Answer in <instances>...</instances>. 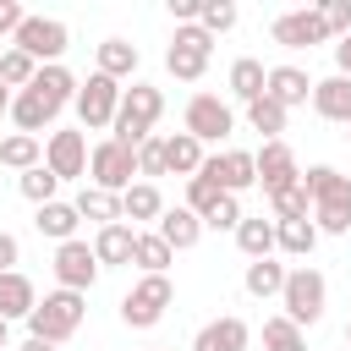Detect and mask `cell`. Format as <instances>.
<instances>
[{"mask_svg": "<svg viewBox=\"0 0 351 351\" xmlns=\"http://www.w3.org/2000/svg\"><path fill=\"white\" fill-rule=\"evenodd\" d=\"M203 225H214V230H236V225H241V197H230V192H225Z\"/></svg>", "mask_w": 351, "mask_h": 351, "instance_id": "44", "label": "cell"}, {"mask_svg": "<svg viewBox=\"0 0 351 351\" xmlns=\"http://www.w3.org/2000/svg\"><path fill=\"white\" fill-rule=\"evenodd\" d=\"M318 16H324V27H329V38H346V33H351V0H324Z\"/></svg>", "mask_w": 351, "mask_h": 351, "instance_id": "43", "label": "cell"}, {"mask_svg": "<svg viewBox=\"0 0 351 351\" xmlns=\"http://www.w3.org/2000/svg\"><path fill=\"white\" fill-rule=\"evenodd\" d=\"M170 247H165V236L159 230H137V241H132V263L143 269V274H165L170 269Z\"/></svg>", "mask_w": 351, "mask_h": 351, "instance_id": "31", "label": "cell"}, {"mask_svg": "<svg viewBox=\"0 0 351 351\" xmlns=\"http://www.w3.org/2000/svg\"><path fill=\"white\" fill-rule=\"evenodd\" d=\"M197 5H203V0H170V16H176V27L197 22Z\"/></svg>", "mask_w": 351, "mask_h": 351, "instance_id": "47", "label": "cell"}, {"mask_svg": "<svg viewBox=\"0 0 351 351\" xmlns=\"http://www.w3.org/2000/svg\"><path fill=\"white\" fill-rule=\"evenodd\" d=\"M0 55H5V44H0Z\"/></svg>", "mask_w": 351, "mask_h": 351, "instance_id": "54", "label": "cell"}, {"mask_svg": "<svg viewBox=\"0 0 351 351\" xmlns=\"http://www.w3.org/2000/svg\"><path fill=\"white\" fill-rule=\"evenodd\" d=\"M137 176H143V181L165 176V137H148V143H137Z\"/></svg>", "mask_w": 351, "mask_h": 351, "instance_id": "42", "label": "cell"}, {"mask_svg": "<svg viewBox=\"0 0 351 351\" xmlns=\"http://www.w3.org/2000/svg\"><path fill=\"white\" fill-rule=\"evenodd\" d=\"M71 208H77L82 219H99V225H115V219H121V197H115V192H99V186H82Z\"/></svg>", "mask_w": 351, "mask_h": 351, "instance_id": "33", "label": "cell"}, {"mask_svg": "<svg viewBox=\"0 0 351 351\" xmlns=\"http://www.w3.org/2000/svg\"><path fill=\"white\" fill-rule=\"evenodd\" d=\"M302 192L313 197L318 236H346L351 230V176H340L335 165H313L302 176Z\"/></svg>", "mask_w": 351, "mask_h": 351, "instance_id": "1", "label": "cell"}, {"mask_svg": "<svg viewBox=\"0 0 351 351\" xmlns=\"http://www.w3.org/2000/svg\"><path fill=\"white\" fill-rule=\"evenodd\" d=\"M88 318V296L82 291H49L33 313H27V335L33 340H49V346H66Z\"/></svg>", "mask_w": 351, "mask_h": 351, "instance_id": "3", "label": "cell"}, {"mask_svg": "<svg viewBox=\"0 0 351 351\" xmlns=\"http://www.w3.org/2000/svg\"><path fill=\"white\" fill-rule=\"evenodd\" d=\"M154 230L165 236V247H170V252H186V247H197V241H203V219H197L186 203H181V208H165Z\"/></svg>", "mask_w": 351, "mask_h": 351, "instance_id": "17", "label": "cell"}, {"mask_svg": "<svg viewBox=\"0 0 351 351\" xmlns=\"http://www.w3.org/2000/svg\"><path fill=\"white\" fill-rule=\"evenodd\" d=\"M77 219H82V214H77L71 203H60V197H55V203H44V208L33 214V225H38V236H49L55 247L77 236Z\"/></svg>", "mask_w": 351, "mask_h": 351, "instance_id": "26", "label": "cell"}, {"mask_svg": "<svg viewBox=\"0 0 351 351\" xmlns=\"http://www.w3.org/2000/svg\"><path fill=\"white\" fill-rule=\"evenodd\" d=\"M27 93H38L49 110H60V104H71V99H77V77L55 60V66H38V77L27 82Z\"/></svg>", "mask_w": 351, "mask_h": 351, "instance_id": "21", "label": "cell"}, {"mask_svg": "<svg viewBox=\"0 0 351 351\" xmlns=\"http://www.w3.org/2000/svg\"><path fill=\"white\" fill-rule=\"evenodd\" d=\"M16 186H22V197H27L33 208H44V203H55V186H60V181H55L44 165H33V170H22V176H16Z\"/></svg>", "mask_w": 351, "mask_h": 351, "instance_id": "37", "label": "cell"}, {"mask_svg": "<svg viewBox=\"0 0 351 351\" xmlns=\"http://www.w3.org/2000/svg\"><path fill=\"white\" fill-rule=\"evenodd\" d=\"M247 121H252V132H263V143H280V132H285V110H280L269 93L247 104Z\"/></svg>", "mask_w": 351, "mask_h": 351, "instance_id": "35", "label": "cell"}, {"mask_svg": "<svg viewBox=\"0 0 351 351\" xmlns=\"http://www.w3.org/2000/svg\"><path fill=\"white\" fill-rule=\"evenodd\" d=\"M170 302H176L170 274H143V280L121 296V324H126V329H154V324L165 318Z\"/></svg>", "mask_w": 351, "mask_h": 351, "instance_id": "5", "label": "cell"}, {"mask_svg": "<svg viewBox=\"0 0 351 351\" xmlns=\"http://www.w3.org/2000/svg\"><path fill=\"white\" fill-rule=\"evenodd\" d=\"M252 165H258V186H263L269 197H280L285 186H296V181H302V170H296V154H291V143H263V148L252 154Z\"/></svg>", "mask_w": 351, "mask_h": 351, "instance_id": "15", "label": "cell"}, {"mask_svg": "<svg viewBox=\"0 0 351 351\" xmlns=\"http://www.w3.org/2000/svg\"><path fill=\"white\" fill-rule=\"evenodd\" d=\"M22 16H27V11H22L16 0H0V38H5V33H16V27H22Z\"/></svg>", "mask_w": 351, "mask_h": 351, "instance_id": "45", "label": "cell"}, {"mask_svg": "<svg viewBox=\"0 0 351 351\" xmlns=\"http://www.w3.org/2000/svg\"><path fill=\"white\" fill-rule=\"evenodd\" d=\"M263 351H307V340L285 313H274V318H263Z\"/></svg>", "mask_w": 351, "mask_h": 351, "instance_id": "36", "label": "cell"}, {"mask_svg": "<svg viewBox=\"0 0 351 351\" xmlns=\"http://www.w3.org/2000/svg\"><path fill=\"white\" fill-rule=\"evenodd\" d=\"M159 214H165V197H159V186L154 181H132L126 192H121V219H137V225H159Z\"/></svg>", "mask_w": 351, "mask_h": 351, "instance_id": "23", "label": "cell"}, {"mask_svg": "<svg viewBox=\"0 0 351 351\" xmlns=\"http://www.w3.org/2000/svg\"><path fill=\"white\" fill-rule=\"evenodd\" d=\"M154 351H159V346H154Z\"/></svg>", "mask_w": 351, "mask_h": 351, "instance_id": "55", "label": "cell"}, {"mask_svg": "<svg viewBox=\"0 0 351 351\" xmlns=\"http://www.w3.org/2000/svg\"><path fill=\"white\" fill-rule=\"evenodd\" d=\"M208 55H214V38H208L197 22H186V27H176V38H170V49H165V66H170L176 82H197V77L208 71Z\"/></svg>", "mask_w": 351, "mask_h": 351, "instance_id": "8", "label": "cell"}, {"mask_svg": "<svg viewBox=\"0 0 351 351\" xmlns=\"http://www.w3.org/2000/svg\"><path fill=\"white\" fill-rule=\"evenodd\" d=\"M274 44L280 49H313V44H329V27H324V16H318V5H302V11H285V16H274Z\"/></svg>", "mask_w": 351, "mask_h": 351, "instance_id": "13", "label": "cell"}, {"mask_svg": "<svg viewBox=\"0 0 351 351\" xmlns=\"http://www.w3.org/2000/svg\"><path fill=\"white\" fill-rule=\"evenodd\" d=\"M192 351H247V324L236 313H225V318H214L192 335Z\"/></svg>", "mask_w": 351, "mask_h": 351, "instance_id": "18", "label": "cell"}, {"mask_svg": "<svg viewBox=\"0 0 351 351\" xmlns=\"http://www.w3.org/2000/svg\"><path fill=\"white\" fill-rule=\"evenodd\" d=\"M263 82H269V71H263V60H252V55H241V60H230V93H236L241 104H252V99H263Z\"/></svg>", "mask_w": 351, "mask_h": 351, "instance_id": "29", "label": "cell"}, {"mask_svg": "<svg viewBox=\"0 0 351 351\" xmlns=\"http://www.w3.org/2000/svg\"><path fill=\"white\" fill-rule=\"evenodd\" d=\"M241 285H247V296L269 302V296H280V285H285V263H274V258H258V263H247Z\"/></svg>", "mask_w": 351, "mask_h": 351, "instance_id": "32", "label": "cell"}, {"mask_svg": "<svg viewBox=\"0 0 351 351\" xmlns=\"http://www.w3.org/2000/svg\"><path fill=\"white\" fill-rule=\"evenodd\" d=\"M5 115H11V121L27 132V137H38V132H44V126H49L60 110H49L38 93H27V88H22V93H11V110H5Z\"/></svg>", "mask_w": 351, "mask_h": 351, "instance_id": "25", "label": "cell"}, {"mask_svg": "<svg viewBox=\"0 0 351 351\" xmlns=\"http://www.w3.org/2000/svg\"><path fill=\"white\" fill-rule=\"evenodd\" d=\"M346 143H351V126H346Z\"/></svg>", "mask_w": 351, "mask_h": 351, "instance_id": "53", "label": "cell"}, {"mask_svg": "<svg viewBox=\"0 0 351 351\" xmlns=\"http://www.w3.org/2000/svg\"><path fill=\"white\" fill-rule=\"evenodd\" d=\"M132 241H137V230H132L126 219H115V225H99V236H93L88 247H93L99 269H110V263H132Z\"/></svg>", "mask_w": 351, "mask_h": 351, "instance_id": "19", "label": "cell"}, {"mask_svg": "<svg viewBox=\"0 0 351 351\" xmlns=\"http://www.w3.org/2000/svg\"><path fill=\"white\" fill-rule=\"evenodd\" d=\"M33 77H38V60L5 44V55H0V82H5V88H27Z\"/></svg>", "mask_w": 351, "mask_h": 351, "instance_id": "38", "label": "cell"}, {"mask_svg": "<svg viewBox=\"0 0 351 351\" xmlns=\"http://www.w3.org/2000/svg\"><path fill=\"white\" fill-rule=\"evenodd\" d=\"M335 77H351V33L335 38Z\"/></svg>", "mask_w": 351, "mask_h": 351, "instance_id": "48", "label": "cell"}, {"mask_svg": "<svg viewBox=\"0 0 351 351\" xmlns=\"http://www.w3.org/2000/svg\"><path fill=\"white\" fill-rule=\"evenodd\" d=\"M132 71H137V44H126V38H104V44H99V77L126 82Z\"/></svg>", "mask_w": 351, "mask_h": 351, "instance_id": "28", "label": "cell"}, {"mask_svg": "<svg viewBox=\"0 0 351 351\" xmlns=\"http://www.w3.org/2000/svg\"><path fill=\"white\" fill-rule=\"evenodd\" d=\"M55 280H60V291H82L88 296V285L99 280V258H93V247L88 241H60L55 247Z\"/></svg>", "mask_w": 351, "mask_h": 351, "instance_id": "14", "label": "cell"}, {"mask_svg": "<svg viewBox=\"0 0 351 351\" xmlns=\"http://www.w3.org/2000/svg\"><path fill=\"white\" fill-rule=\"evenodd\" d=\"M313 110H318L324 121L351 126V77H324V82H313Z\"/></svg>", "mask_w": 351, "mask_h": 351, "instance_id": "20", "label": "cell"}, {"mask_svg": "<svg viewBox=\"0 0 351 351\" xmlns=\"http://www.w3.org/2000/svg\"><path fill=\"white\" fill-rule=\"evenodd\" d=\"M16 351H60V346H49V340H33V335H27V340H22Z\"/></svg>", "mask_w": 351, "mask_h": 351, "instance_id": "49", "label": "cell"}, {"mask_svg": "<svg viewBox=\"0 0 351 351\" xmlns=\"http://www.w3.org/2000/svg\"><path fill=\"white\" fill-rule=\"evenodd\" d=\"M219 197H225V192H219V186H214V181H208V176H192V181H186V208H192V214H197V219H208V214H214V203H219Z\"/></svg>", "mask_w": 351, "mask_h": 351, "instance_id": "41", "label": "cell"}, {"mask_svg": "<svg viewBox=\"0 0 351 351\" xmlns=\"http://www.w3.org/2000/svg\"><path fill=\"white\" fill-rule=\"evenodd\" d=\"M197 176H208V181H214L219 192H230V197H241L247 186H258V165H252V154H247V148H225V154H208Z\"/></svg>", "mask_w": 351, "mask_h": 351, "instance_id": "11", "label": "cell"}, {"mask_svg": "<svg viewBox=\"0 0 351 351\" xmlns=\"http://www.w3.org/2000/svg\"><path fill=\"white\" fill-rule=\"evenodd\" d=\"M0 165H11V170H33V165H44V148H38V137H27V132H11V137H0Z\"/></svg>", "mask_w": 351, "mask_h": 351, "instance_id": "34", "label": "cell"}, {"mask_svg": "<svg viewBox=\"0 0 351 351\" xmlns=\"http://www.w3.org/2000/svg\"><path fill=\"white\" fill-rule=\"evenodd\" d=\"M263 93L291 115L296 104H307L313 99V77L302 71V66H269V82H263Z\"/></svg>", "mask_w": 351, "mask_h": 351, "instance_id": "16", "label": "cell"}, {"mask_svg": "<svg viewBox=\"0 0 351 351\" xmlns=\"http://www.w3.org/2000/svg\"><path fill=\"white\" fill-rule=\"evenodd\" d=\"M44 170L55 181H82L88 176V137L82 132H49L44 143Z\"/></svg>", "mask_w": 351, "mask_h": 351, "instance_id": "12", "label": "cell"}, {"mask_svg": "<svg viewBox=\"0 0 351 351\" xmlns=\"http://www.w3.org/2000/svg\"><path fill=\"white\" fill-rule=\"evenodd\" d=\"M236 247L258 263V258H274V219H247L241 214V225H236Z\"/></svg>", "mask_w": 351, "mask_h": 351, "instance_id": "30", "label": "cell"}, {"mask_svg": "<svg viewBox=\"0 0 351 351\" xmlns=\"http://www.w3.org/2000/svg\"><path fill=\"white\" fill-rule=\"evenodd\" d=\"M197 27H203L208 38L230 33V27H236V5H230V0H203V5H197Z\"/></svg>", "mask_w": 351, "mask_h": 351, "instance_id": "39", "label": "cell"}, {"mask_svg": "<svg viewBox=\"0 0 351 351\" xmlns=\"http://www.w3.org/2000/svg\"><path fill=\"white\" fill-rule=\"evenodd\" d=\"M88 186H99V192H126L132 181H137V148H121L115 137H104V143H93L88 148Z\"/></svg>", "mask_w": 351, "mask_h": 351, "instance_id": "6", "label": "cell"}, {"mask_svg": "<svg viewBox=\"0 0 351 351\" xmlns=\"http://www.w3.org/2000/svg\"><path fill=\"white\" fill-rule=\"evenodd\" d=\"M269 203H274V225H280V219H313V197L302 192V181H296V186H285V192H280V197H269Z\"/></svg>", "mask_w": 351, "mask_h": 351, "instance_id": "40", "label": "cell"}, {"mask_svg": "<svg viewBox=\"0 0 351 351\" xmlns=\"http://www.w3.org/2000/svg\"><path fill=\"white\" fill-rule=\"evenodd\" d=\"M5 110H11V88L0 82V115H5Z\"/></svg>", "mask_w": 351, "mask_h": 351, "instance_id": "50", "label": "cell"}, {"mask_svg": "<svg viewBox=\"0 0 351 351\" xmlns=\"http://www.w3.org/2000/svg\"><path fill=\"white\" fill-rule=\"evenodd\" d=\"M313 247H318V225H313V219H280V225H274V252L307 258Z\"/></svg>", "mask_w": 351, "mask_h": 351, "instance_id": "27", "label": "cell"}, {"mask_svg": "<svg viewBox=\"0 0 351 351\" xmlns=\"http://www.w3.org/2000/svg\"><path fill=\"white\" fill-rule=\"evenodd\" d=\"M324 302H329V280L318 274V269H285V285H280V307H285V318L296 324V329H307V324H318L324 318Z\"/></svg>", "mask_w": 351, "mask_h": 351, "instance_id": "4", "label": "cell"}, {"mask_svg": "<svg viewBox=\"0 0 351 351\" xmlns=\"http://www.w3.org/2000/svg\"><path fill=\"white\" fill-rule=\"evenodd\" d=\"M203 159H208V154H203V143H197V137H186V132L165 137V176L176 170V176H186V181H192V176L203 170Z\"/></svg>", "mask_w": 351, "mask_h": 351, "instance_id": "24", "label": "cell"}, {"mask_svg": "<svg viewBox=\"0 0 351 351\" xmlns=\"http://www.w3.org/2000/svg\"><path fill=\"white\" fill-rule=\"evenodd\" d=\"M181 132L197 137V143H219V137L236 132V110H230L219 93H192V99H186V126H181Z\"/></svg>", "mask_w": 351, "mask_h": 351, "instance_id": "9", "label": "cell"}, {"mask_svg": "<svg viewBox=\"0 0 351 351\" xmlns=\"http://www.w3.org/2000/svg\"><path fill=\"white\" fill-rule=\"evenodd\" d=\"M0 351H5V318H0Z\"/></svg>", "mask_w": 351, "mask_h": 351, "instance_id": "51", "label": "cell"}, {"mask_svg": "<svg viewBox=\"0 0 351 351\" xmlns=\"http://www.w3.org/2000/svg\"><path fill=\"white\" fill-rule=\"evenodd\" d=\"M77 121L88 126V132H104L110 121H115V110H121V82H110V77H88V82H77Z\"/></svg>", "mask_w": 351, "mask_h": 351, "instance_id": "10", "label": "cell"}, {"mask_svg": "<svg viewBox=\"0 0 351 351\" xmlns=\"http://www.w3.org/2000/svg\"><path fill=\"white\" fill-rule=\"evenodd\" d=\"M16 258H22L16 236H11V230H0V274H11V269H16Z\"/></svg>", "mask_w": 351, "mask_h": 351, "instance_id": "46", "label": "cell"}, {"mask_svg": "<svg viewBox=\"0 0 351 351\" xmlns=\"http://www.w3.org/2000/svg\"><path fill=\"white\" fill-rule=\"evenodd\" d=\"M346 346H351V324H346Z\"/></svg>", "mask_w": 351, "mask_h": 351, "instance_id": "52", "label": "cell"}, {"mask_svg": "<svg viewBox=\"0 0 351 351\" xmlns=\"http://www.w3.org/2000/svg\"><path fill=\"white\" fill-rule=\"evenodd\" d=\"M66 44H71V33H66V22H55V16H22V27L11 33V49L33 55L38 66H55V60L66 55Z\"/></svg>", "mask_w": 351, "mask_h": 351, "instance_id": "7", "label": "cell"}, {"mask_svg": "<svg viewBox=\"0 0 351 351\" xmlns=\"http://www.w3.org/2000/svg\"><path fill=\"white\" fill-rule=\"evenodd\" d=\"M33 307H38V291H33V280H27L22 269L0 274V318L11 324V318H27Z\"/></svg>", "mask_w": 351, "mask_h": 351, "instance_id": "22", "label": "cell"}, {"mask_svg": "<svg viewBox=\"0 0 351 351\" xmlns=\"http://www.w3.org/2000/svg\"><path fill=\"white\" fill-rule=\"evenodd\" d=\"M159 115H165V93L148 88V82H132V88H121V110H115V121H110V137H115L121 148H137V143L154 137Z\"/></svg>", "mask_w": 351, "mask_h": 351, "instance_id": "2", "label": "cell"}]
</instances>
